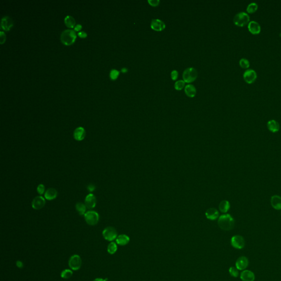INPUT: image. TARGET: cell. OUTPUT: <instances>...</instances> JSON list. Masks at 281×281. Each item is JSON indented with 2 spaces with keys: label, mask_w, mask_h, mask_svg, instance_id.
Segmentation results:
<instances>
[{
  "label": "cell",
  "mask_w": 281,
  "mask_h": 281,
  "mask_svg": "<svg viewBox=\"0 0 281 281\" xmlns=\"http://www.w3.org/2000/svg\"><path fill=\"white\" fill-rule=\"evenodd\" d=\"M46 201L42 196H37L34 198L32 202V207L35 210H40L44 207Z\"/></svg>",
  "instance_id": "10"
},
{
  "label": "cell",
  "mask_w": 281,
  "mask_h": 281,
  "mask_svg": "<svg viewBox=\"0 0 281 281\" xmlns=\"http://www.w3.org/2000/svg\"><path fill=\"white\" fill-rule=\"evenodd\" d=\"M119 74V71L116 69H112L110 73V78L112 80H115L118 78Z\"/></svg>",
  "instance_id": "33"
},
{
  "label": "cell",
  "mask_w": 281,
  "mask_h": 281,
  "mask_svg": "<svg viewBox=\"0 0 281 281\" xmlns=\"http://www.w3.org/2000/svg\"><path fill=\"white\" fill-rule=\"evenodd\" d=\"M76 209L77 212H79V215H85L86 212V205L81 202H79L76 204Z\"/></svg>",
  "instance_id": "24"
},
{
  "label": "cell",
  "mask_w": 281,
  "mask_h": 281,
  "mask_svg": "<svg viewBox=\"0 0 281 281\" xmlns=\"http://www.w3.org/2000/svg\"><path fill=\"white\" fill-rule=\"evenodd\" d=\"M104 238L108 241H113L118 237L117 231L113 227H106L102 232Z\"/></svg>",
  "instance_id": "6"
},
{
  "label": "cell",
  "mask_w": 281,
  "mask_h": 281,
  "mask_svg": "<svg viewBox=\"0 0 281 281\" xmlns=\"http://www.w3.org/2000/svg\"><path fill=\"white\" fill-rule=\"evenodd\" d=\"M69 266L73 270H78L82 265V260L78 255H73L69 260Z\"/></svg>",
  "instance_id": "7"
},
{
  "label": "cell",
  "mask_w": 281,
  "mask_h": 281,
  "mask_svg": "<svg viewBox=\"0 0 281 281\" xmlns=\"http://www.w3.org/2000/svg\"><path fill=\"white\" fill-rule=\"evenodd\" d=\"M185 91L186 94L189 97H194L196 94V89L191 84H188L185 86Z\"/></svg>",
  "instance_id": "23"
},
{
  "label": "cell",
  "mask_w": 281,
  "mask_h": 281,
  "mask_svg": "<svg viewBox=\"0 0 281 281\" xmlns=\"http://www.w3.org/2000/svg\"><path fill=\"white\" fill-rule=\"evenodd\" d=\"M107 280H108V278L103 279V278H96L95 280H94V281H107Z\"/></svg>",
  "instance_id": "42"
},
{
  "label": "cell",
  "mask_w": 281,
  "mask_h": 281,
  "mask_svg": "<svg viewBox=\"0 0 281 281\" xmlns=\"http://www.w3.org/2000/svg\"><path fill=\"white\" fill-rule=\"evenodd\" d=\"M230 207V203L227 201H222L219 204V209L222 212H227Z\"/></svg>",
  "instance_id": "25"
},
{
  "label": "cell",
  "mask_w": 281,
  "mask_h": 281,
  "mask_svg": "<svg viewBox=\"0 0 281 281\" xmlns=\"http://www.w3.org/2000/svg\"><path fill=\"white\" fill-rule=\"evenodd\" d=\"M243 78L248 84H252L257 79V72L253 69H247L243 74Z\"/></svg>",
  "instance_id": "8"
},
{
  "label": "cell",
  "mask_w": 281,
  "mask_h": 281,
  "mask_svg": "<svg viewBox=\"0 0 281 281\" xmlns=\"http://www.w3.org/2000/svg\"><path fill=\"white\" fill-rule=\"evenodd\" d=\"M118 249L117 245L115 242H111L109 244L107 248V251L110 254H114L115 252H117Z\"/></svg>",
  "instance_id": "28"
},
{
  "label": "cell",
  "mask_w": 281,
  "mask_h": 281,
  "mask_svg": "<svg viewBox=\"0 0 281 281\" xmlns=\"http://www.w3.org/2000/svg\"><path fill=\"white\" fill-rule=\"evenodd\" d=\"M58 195L57 190L53 188H49L44 193V198L48 201H52L56 199Z\"/></svg>",
  "instance_id": "18"
},
{
  "label": "cell",
  "mask_w": 281,
  "mask_h": 281,
  "mask_svg": "<svg viewBox=\"0 0 281 281\" xmlns=\"http://www.w3.org/2000/svg\"><path fill=\"white\" fill-rule=\"evenodd\" d=\"M239 65L240 66L244 68V69H247L250 66V63L249 60L246 58H242L239 60Z\"/></svg>",
  "instance_id": "30"
},
{
  "label": "cell",
  "mask_w": 281,
  "mask_h": 281,
  "mask_svg": "<svg viewBox=\"0 0 281 281\" xmlns=\"http://www.w3.org/2000/svg\"><path fill=\"white\" fill-rule=\"evenodd\" d=\"M268 129L272 133H277L280 130V125L279 123L275 120H271L267 124Z\"/></svg>",
  "instance_id": "20"
},
{
  "label": "cell",
  "mask_w": 281,
  "mask_h": 281,
  "mask_svg": "<svg viewBox=\"0 0 281 281\" xmlns=\"http://www.w3.org/2000/svg\"><path fill=\"white\" fill-rule=\"evenodd\" d=\"M76 37V34L73 30H65L61 34L60 40L63 44L70 45L74 42Z\"/></svg>",
  "instance_id": "2"
},
{
  "label": "cell",
  "mask_w": 281,
  "mask_h": 281,
  "mask_svg": "<svg viewBox=\"0 0 281 281\" xmlns=\"http://www.w3.org/2000/svg\"><path fill=\"white\" fill-rule=\"evenodd\" d=\"M248 29L253 34H258L261 31V26L258 22L252 20L248 24Z\"/></svg>",
  "instance_id": "15"
},
{
  "label": "cell",
  "mask_w": 281,
  "mask_h": 281,
  "mask_svg": "<svg viewBox=\"0 0 281 281\" xmlns=\"http://www.w3.org/2000/svg\"><path fill=\"white\" fill-rule=\"evenodd\" d=\"M16 265H17V266L18 267H19L20 269H22L23 267V263L21 261H17V262H16Z\"/></svg>",
  "instance_id": "40"
},
{
  "label": "cell",
  "mask_w": 281,
  "mask_h": 281,
  "mask_svg": "<svg viewBox=\"0 0 281 281\" xmlns=\"http://www.w3.org/2000/svg\"><path fill=\"white\" fill-rule=\"evenodd\" d=\"M121 71L123 73H126V72L128 71V69L126 68H123L121 69Z\"/></svg>",
  "instance_id": "43"
},
{
  "label": "cell",
  "mask_w": 281,
  "mask_h": 281,
  "mask_svg": "<svg viewBox=\"0 0 281 281\" xmlns=\"http://www.w3.org/2000/svg\"><path fill=\"white\" fill-rule=\"evenodd\" d=\"M255 278L254 273L249 270H244L241 274V279L243 281H254Z\"/></svg>",
  "instance_id": "17"
},
{
  "label": "cell",
  "mask_w": 281,
  "mask_h": 281,
  "mask_svg": "<svg viewBox=\"0 0 281 281\" xmlns=\"http://www.w3.org/2000/svg\"><path fill=\"white\" fill-rule=\"evenodd\" d=\"M250 17L249 15L245 12H240L235 15L233 22L238 26H243L249 23Z\"/></svg>",
  "instance_id": "3"
},
{
  "label": "cell",
  "mask_w": 281,
  "mask_h": 281,
  "mask_svg": "<svg viewBox=\"0 0 281 281\" xmlns=\"http://www.w3.org/2000/svg\"><path fill=\"white\" fill-rule=\"evenodd\" d=\"M78 35L80 37L84 38V37H85L87 36V34L85 31H80L78 33Z\"/></svg>",
  "instance_id": "39"
},
{
  "label": "cell",
  "mask_w": 281,
  "mask_h": 281,
  "mask_svg": "<svg viewBox=\"0 0 281 281\" xmlns=\"http://www.w3.org/2000/svg\"><path fill=\"white\" fill-rule=\"evenodd\" d=\"M185 82L182 80H180L175 83L174 87L177 90H181L183 88V87L185 86Z\"/></svg>",
  "instance_id": "31"
},
{
  "label": "cell",
  "mask_w": 281,
  "mask_h": 281,
  "mask_svg": "<svg viewBox=\"0 0 281 281\" xmlns=\"http://www.w3.org/2000/svg\"><path fill=\"white\" fill-rule=\"evenodd\" d=\"M271 204L272 207L276 210L281 209V197L279 196H273L271 197Z\"/></svg>",
  "instance_id": "21"
},
{
  "label": "cell",
  "mask_w": 281,
  "mask_h": 281,
  "mask_svg": "<svg viewBox=\"0 0 281 281\" xmlns=\"http://www.w3.org/2000/svg\"><path fill=\"white\" fill-rule=\"evenodd\" d=\"M65 25L69 28H73L75 24V20L74 18L71 15H67L64 19Z\"/></svg>",
  "instance_id": "26"
},
{
  "label": "cell",
  "mask_w": 281,
  "mask_h": 281,
  "mask_svg": "<svg viewBox=\"0 0 281 281\" xmlns=\"http://www.w3.org/2000/svg\"><path fill=\"white\" fill-rule=\"evenodd\" d=\"M249 265V260L247 257H241L237 259L236 267L239 270H244Z\"/></svg>",
  "instance_id": "12"
},
{
  "label": "cell",
  "mask_w": 281,
  "mask_h": 281,
  "mask_svg": "<svg viewBox=\"0 0 281 281\" xmlns=\"http://www.w3.org/2000/svg\"><path fill=\"white\" fill-rule=\"evenodd\" d=\"M231 242L232 247L236 249H241L245 246L244 239L243 238V237L239 235H236L233 236L231 238Z\"/></svg>",
  "instance_id": "9"
},
{
  "label": "cell",
  "mask_w": 281,
  "mask_h": 281,
  "mask_svg": "<svg viewBox=\"0 0 281 281\" xmlns=\"http://www.w3.org/2000/svg\"><path fill=\"white\" fill-rule=\"evenodd\" d=\"M13 25V22L10 17L5 16L2 18L1 26L2 29L8 31L12 27Z\"/></svg>",
  "instance_id": "14"
},
{
  "label": "cell",
  "mask_w": 281,
  "mask_h": 281,
  "mask_svg": "<svg viewBox=\"0 0 281 281\" xmlns=\"http://www.w3.org/2000/svg\"><path fill=\"white\" fill-rule=\"evenodd\" d=\"M73 136L75 140L81 141L84 139L86 136V131L84 128L78 127L74 130Z\"/></svg>",
  "instance_id": "16"
},
{
  "label": "cell",
  "mask_w": 281,
  "mask_h": 281,
  "mask_svg": "<svg viewBox=\"0 0 281 281\" xmlns=\"http://www.w3.org/2000/svg\"><path fill=\"white\" fill-rule=\"evenodd\" d=\"M151 27L152 29L157 31H160L165 29V24L161 20L154 19L152 20Z\"/></svg>",
  "instance_id": "11"
},
{
  "label": "cell",
  "mask_w": 281,
  "mask_h": 281,
  "mask_svg": "<svg viewBox=\"0 0 281 281\" xmlns=\"http://www.w3.org/2000/svg\"><path fill=\"white\" fill-rule=\"evenodd\" d=\"M96 189V186L94 185V184H90L87 186V189L90 192H92Z\"/></svg>",
  "instance_id": "38"
},
{
  "label": "cell",
  "mask_w": 281,
  "mask_h": 281,
  "mask_svg": "<svg viewBox=\"0 0 281 281\" xmlns=\"http://www.w3.org/2000/svg\"><path fill=\"white\" fill-rule=\"evenodd\" d=\"M0 37H1V44H2L6 40V34L3 31L0 32Z\"/></svg>",
  "instance_id": "37"
},
{
  "label": "cell",
  "mask_w": 281,
  "mask_h": 281,
  "mask_svg": "<svg viewBox=\"0 0 281 281\" xmlns=\"http://www.w3.org/2000/svg\"><path fill=\"white\" fill-rule=\"evenodd\" d=\"M130 238L126 235H120L116 239L117 243L120 246H125L128 244Z\"/></svg>",
  "instance_id": "22"
},
{
  "label": "cell",
  "mask_w": 281,
  "mask_h": 281,
  "mask_svg": "<svg viewBox=\"0 0 281 281\" xmlns=\"http://www.w3.org/2000/svg\"><path fill=\"white\" fill-rule=\"evenodd\" d=\"M198 73L197 70L191 67L185 69L183 73L182 77L183 81L188 83L193 82L197 79Z\"/></svg>",
  "instance_id": "4"
},
{
  "label": "cell",
  "mask_w": 281,
  "mask_h": 281,
  "mask_svg": "<svg viewBox=\"0 0 281 281\" xmlns=\"http://www.w3.org/2000/svg\"><path fill=\"white\" fill-rule=\"evenodd\" d=\"M178 73L176 70H173L171 73V77L173 80H176L178 78Z\"/></svg>",
  "instance_id": "35"
},
{
  "label": "cell",
  "mask_w": 281,
  "mask_h": 281,
  "mask_svg": "<svg viewBox=\"0 0 281 281\" xmlns=\"http://www.w3.org/2000/svg\"><path fill=\"white\" fill-rule=\"evenodd\" d=\"M73 272L71 270L69 269H66L61 272L60 276L62 278L68 279L73 276Z\"/></svg>",
  "instance_id": "29"
},
{
  "label": "cell",
  "mask_w": 281,
  "mask_h": 281,
  "mask_svg": "<svg viewBox=\"0 0 281 281\" xmlns=\"http://www.w3.org/2000/svg\"><path fill=\"white\" fill-rule=\"evenodd\" d=\"M148 3L152 6H157L160 2V1L159 0H148Z\"/></svg>",
  "instance_id": "36"
},
{
  "label": "cell",
  "mask_w": 281,
  "mask_h": 281,
  "mask_svg": "<svg viewBox=\"0 0 281 281\" xmlns=\"http://www.w3.org/2000/svg\"><path fill=\"white\" fill-rule=\"evenodd\" d=\"M97 203L96 198L93 194H89L86 198L85 200V204L86 205L87 208L90 209H93L96 207Z\"/></svg>",
  "instance_id": "13"
},
{
  "label": "cell",
  "mask_w": 281,
  "mask_h": 281,
  "mask_svg": "<svg viewBox=\"0 0 281 281\" xmlns=\"http://www.w3.org/2000/svg\"><path fill=\"white\" fill-rule=\"evenodd\" d=\"M229 272L230 275L233 277H237L239 275V272L236 267H231L229 269Z\"/></svg>",
  "instance_id": "32"
},
{
  "label": "cell",
  "mask_w": 281,
  "mask_h": 281,
  "mask_svg": "<svg viewBox=\"0 0 281 281\" xmlns=\"http://www.w3.org/2000/svg\"><path fill=\"white\" fill-rule=\"evenodd\" d=\"M235 220L230 214H225L220 216L218 220V225L223 230L230 231L235 226Z\"/></svg>",
  "instance_id": "1"
},
{
  "label": "cell",
  "mask_w": 281,
  "mask_h": 281,
  "mask_svg": "<svg viewBox=\"0 0 281 281\" xmlns=\"http://www.w3.org/2000/svg\"><path fill=\"white\" fill-rule=\"evenodd\" d=\"M85 220L86 223L91 226H94L98 223L99 216L98 212L95 211H88L84 215Z\"/></svg>",
  "instance_id": "5"
},
{
  "label": "cell",
  "mask_w": 281,
  "mask_h": 281,
  "mask_svg": "<svg viewBox=\"0 0 281 281\" xmlns=\"http://www.w3.org/2000/svg\"><path fill=\"white\" fill-rule=\"evenodd\" d=\"M81 28H82V26H81V25L77 24L76 25V26H75V28H74V30H75V31H79V30H81Z\"/></svg>",
  "instance_id": "41"
},
{
  "label": "cell",
  "mask_w": 281,
  "mask_h": 281,
  "mask_svg": "<svg viewBox=\"0 0 281 281\" xmlns=\"http://www.w3.org/2000/svg\"><path fill=\"white\" fill-rule=\"evenodd\" d=\"M258 8V5L255 2H252L248 5L247 11L249 13H253L257 11Z\"/></svg>",
  "instance_id": "27"
},
{
  "label": "cell",
  "mask_w": 281,
  "mask_h": 281,
  "mask_svg": "<svg viewBox=\"0 0 281 281\" xmlns=\"http://www.w3.org/2000/svg\"><path fill=\"white\" fill-rule=\"evenodd\" d=\"M37 193L39 194L40 195H42L44 193H45V187H44V186L43 185V184H40L38 185L37 187Z\"/></svg>",
  "instance_id": "34"
},
{
  "label": "cell",
  "mask_w": 281,
  "mask_h": 281,
  "mask_svg": "<svg viewBox=\"0 0 281 281\" xmlns=\"http://www.w3.org/2000/svg\"><path fill=\"white\" fill-rule=\"evenodd\" d=\"M205 215L207 219L211 220H215L217 219L219 216V212L215 208H209L205 212Z\"/></svg>",
  "instance_id": "19"
}]
</instances>
